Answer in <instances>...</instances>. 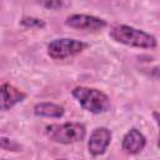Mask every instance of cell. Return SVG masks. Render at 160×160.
<instances>
[{
    "instance_id": "1",
    "label": "cell",
    "mask_w": 160,
    "mask_h": 160,
    "mask_svg": "<svg viewBox=\"0 0 160 160\" xmlns=\"http://www.w3.org/2000/svg\"><path fill=\"white\" fill-rule=\"evenodd\" d=\"M109 35L114 41L131 48L152 50L158 46V40L152 34L130 25L116 24L111 26Z\"/></svg>"
},
{
    "instance_id": "2",
    "label": "cell",
    "mask_w": 160,
    "mask_h": 160,
    "mask_svg": "<svg viewBox=\"0 0 160 160\" xmlns=\"http://www.w3.org/2000/svg\"><path fill=\"white\" fill-rule=\"evenodd\" d=\"M71 95L76 99V101L84 110L91 114H104L110 109L109 96L99 89L80 85L75 86L71 90Z\"/></svg>"
},
{
    "instance_id": "3",
    "label": "cell",
    "mask_w": 160,
    "mask_h": 160,
    "mask_svg": "<svg viewBox=\"0 0 160 160\" xmlns=\"http://www.w3.org/2000/svg\"><path fill=\"white\" fill-rule=\"evenodd\" d=\"M46 136L58 144L70 145L80 142L86 136V128L81 122L68 121L62 124H50L45 128Z\"/></svg>"
},
{
    "instance_id": "4",
    "label": "cell",
    "mask_w": 160,
    "mask_h": 160,
    "mask_svg": "<svg viewBox=\"0 0 160 160\" xmlns=\"http://www.w3.org/2000/svg\"><path fill=\"white\" fill-rule=\"evenodd\" d=\"M88 46L89 44L84 41L62 38V39H55L50 41L46 46V52L54 60H64L82 52Z\"/></svg>"
},
{
    "instance_id": "5",
    "label": "cell",
    "mask_w": 160,
    "mask_h": 160,
    "mask_svg": "<svg viewBox=\"0 0 160 160\" xmlns=\"http://www.w3.org/2000/svg\"><path fill=\"white\" fill-rule=\"evenodd\" d=\"M65 25L68 28L75 29V30H82V31H91L96 32L106 28L108 22L106 20L94 16V15H88V14H71L66 16L65 19Z\"/></svg>"
},
{
    "instance_id": "6",
    "label": "cell",
    "mask_w": 160,
    "mask_h": 160,
    "mask_svg": "<svg viewBox=\"0 0 160 160\" xmlns=\"http://www.w3.org/2000/svg\"><path fill=\"white\" fill-rule=\"evenodd\" d=\"M112 134L105 126H99L92 130L88 141V150L92 156H100L105 154L110 142Z\"/></svg>"
},
{
    "instance_id": "7",
    "label": "cell",
    "mask_w": 160,
    "mask_h": 160,
    "mask_svg": "<svg viewBox=\"0 0 160 160\" xmlns=\"http://www.w3.org/2000/svg\"><path fill=\"white\" fill-rule=\"evenodd\" d=\"M26 96V92L11 84L5 82L0 85V111H9L15 105L22 102Z\"/></svg>"
},
{
    "instance_id": "8",
    "label": "cell",
    "mask_w": 160,
    "mask_h": 160,
    "mask_svg": "<svg viewBox=\"0 0 160 160\" xmlns=\"http://www.w3.org/2000/svg\"><path fill=\"white\" fill-rule=\"evenodd\" d=\"M145 146H146V138L136 128H131L122 136L121 149L124 150V152L129 155H136L141 152Z\"/></svg>"
},
{
    "instance_id": "9",
    "label": "cell",
    "mask_w": 160,
    "mask_h": 160,
    "mask_svg": "<svg viewBox=\"0 0 160 160\" xmlns=\"http://www.w3.org/2000/svg\"><path fill=\"white\" fill-rule=\"evenodd\" d=\"M34 114L36 116H41V118L60 119L65 114V108L62 105H60V104L42 101V102L35 104V106H34Z\"/></svg>"
},
{
    "instance_id": "10",
    "label": "cell",
    "mask_w": 160,
    "mask_h": 160,
    "mask_svg": "<svg viewBox=\"0 0 160 160\" xmlns=\"http://www.w3.org/2000/svg\"><path fill=\"white\" fill-rule=\"evenodd\" d=\"M20 25L26 29H44L46 26V22L36 16H24L20 20Z\"/></svg>"
},
{
    "instance_id": "11",
    "label": "cell",
    "mask_w": 160,
    "mask_h": 160,
    "mask_svg": "<svg viewBox=\"0 0 160 160\" xmlns=\"http://www.w3.org/2000/svg\"><path fill=\"white\" fill-rule=\"evenodd\" d=\"M0 148L6 151H21V145L9 138H0Z\"/></svg>"
},
{
    "instance_id": "12",
    "label": "cell",
    "mask_w": 160,
    "mask_h": 160,
    "mask_svg": "<svg viewBox=\"0 0 160 160\" xmlns=\"http://www.w3.org/2000/svg\"><path fill=\"white\" fill-rule=\"evenodd\" d=\"M35 1L49 10H58L62 6V0H35Z\"/></svg>"
}]
</instances>
